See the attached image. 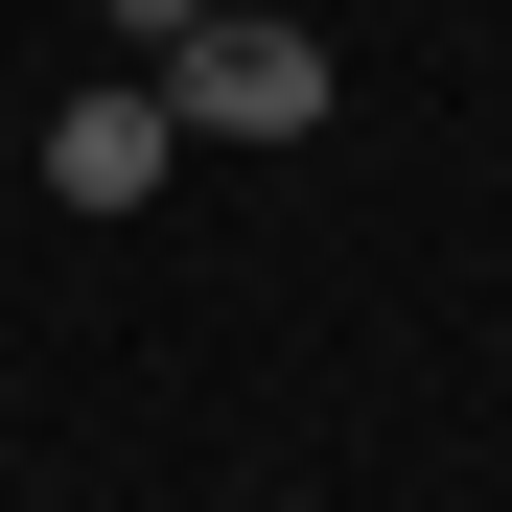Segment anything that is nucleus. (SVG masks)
Instances as JSON below:
<instances>
[{
	"instance_id": "nucleus-3",
	"label": "nucleus",
	"mask_w": 512,
	"mask_h": 512,
	"mask_svg": "<svg viewBox=\"0 0 512 512\" xmlns=\"http://www.w3.org/2000/svg\"><path fill=\"white\" fill-rule=\"evenodd\" d=\"M187 24H210V0H117V47H187Z\"/></svg>"
},
{
	"instance_id": "nucleus-1",
	"label": "nucleus",
	"mask_w": 512,
	"mask_h": 512,
	"mask_svg": "<svg viewBox=\"0 0 512 512\" xmlns=\"http://www.w3.org/2000/svg\"><path fill=\"white\" fill-rule=\"evenodd\" d=\"M163 117H187V140H303V117H326V24H256V0H210V24L163 47Z\"/></svg>"
},
{
	"instance_id": "nucleus-2",
	"label": "nucleus",
	"mask_w": 512,
	"mask_h": 512,
	"mask_svg": "<svg viewBox=\"0 0 512 512\" xmlns=\"http://www.w3.org/2000/svg\"><path fill=\"white\" fill-rule=\"evenodd\" d=\"M163 140H187L163 94H70V117H47V187H70V210H140V187H163Z\"/></svg>"
}]
</instances>
